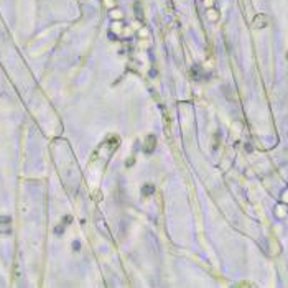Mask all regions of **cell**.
I'll return each mask as SVG.
<instances>
[{
  "label": "cell",
  "instance_id": "5",
  "mask_svg": "<svg viewBox=\"0 0 288 288\" xmlns=\"http://www.w3.org/2000/svg\"><path fill=\"white\" fill-rule=\"evenodd\" d=\"M153 191H155V186H153V184H145V186L142 188V193H143L145 196H148V194H152Z\"/></svg>",
  "mask_w": 288,
  "mask_h": 288
},
{
  "label": "cell",
  "instance_id": "2",
  "mask_svg": "<svg viewBox=\"0 0 288 288\" xmlns=\"http://www.w3.org/2000/svg\"><path fill=\"white\" fill-rule=\"evenodd\" d=\"M157 147V137L155 135H148L145 138V147H143V152L145 153H152Z\"/></svg>",
  "mask_w": 288,
  "mask_h": 288
},
{
  "label": "cell",
  "instance_id": "8",
  "mask_svg": "<svg viewBox=\"0 0 288 288\" xmlns=\"http://www.w3.org/2000/svg\"><path fill=\"white\" fill-rule=\"evenodd\" d=\"M204 5H206L207 8H211V7L214 5V0H204Z\"/></svg>",
  "mask_w": 288,
  "mask_h": 288
},
{
  "label": "cell",
  "instance_id": "6",
  "mask_svg": "<svg viewBox=\"0 0 288 288\" xmlns=\"http://www.w3.org/2000/svg\"><path fill=\"white\" fill-rule=\"evenodd\" d=\"M111 18L112 20H122V12L120 10H112L111 12Z\"/></svg>",
  "mask_w": 288,
  "mask_h": 288
},
{
  "label": "cell",
  "instance_id": "1",
  "mask_svg": "<svg viewBox=\"0 0 288 288\" xmlns=\"http://www.w3.org/2000/svg\"><path fill=\"white\" fill-rule=\"evenodd\" d=\"M12 231V219L8 216H0V234H8Z\"/></svg>",
  "mask_w": 288,
  "mask_h": 288
},
{
  "label": "cell",
  "instance_id": "4",
  "mask_svg": "<svg viewBox=\"0 0 288 288\" xmlns=\"http://www.w3.org/2000/svg\"><path fill=\"white\" fill-rule=\"evenodd\" d=\"M207 18L211 21H216L219 18V12L214 10V8H209V10H207Z\"/></svg>",
  "mask_w": 288,
  "mask_h": 288
},
{
  "label": "cell",
  "instance_id": "9",
  "mask_svg": "<svg viewBox=\"0 0 288 288\" xmlns=\"http://www.w3.org/2000/svg\"><path fill=\"white\" fill-rule=\"evenodd\" d=\"M147 35H148L147 30H140V36H147Z\"/></svg>",
  "mask_w": 288,
  "mask_h": 288
},
{
  "label": "cell",
  "instance_id": "7",
  "mask_svg": "<svg viewBox=\"0 0 288 288\" xmlns=\"http://www.w3.org/2000/svg\"><path fill=\"white\" fill-rule=\"evenodd\" d=\"M104 5L109 7V8H114L115 7V0H104Z\"/></svg>",
  "mask_w": 288,
  "mask_h": 288
},
{
  "label": "cell",
  "instance_id": "3",
  "mask_svg": "<svg viewBox=\"0 0 288 288\" xmlns=\"http://www.w3.org/2000/svg\"><path fill=\"white\" fill-rule=\"evenodd\" d=\"M265 25H267V17L265 15H257L255 17V20H253V26H255V28H263Z\"/></svg>",
  "mask_w": 288,
  "mask_h": 288
}]
</instances>
